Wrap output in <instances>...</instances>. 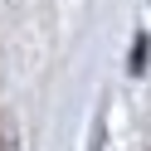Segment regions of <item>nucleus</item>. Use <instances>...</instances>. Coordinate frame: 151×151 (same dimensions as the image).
Wrapping results in <instances>:
<instances>
[{
	"label": "nucleus",
	"instance_id": "f257e3e1",
	"mask_svg": "<svg viewBox=\"0 0 151 151\" xmlns=\"http://www.w3.org/2000/svg\"><path fill=\"white\" fill-rule=\"evenodd\" d=\"M146 54H151V39H146V34H137V49H132V73L146 68Z\"/></svg>",
	"mask_w": 151,
	"mask_h": 151
}]
</instances>
